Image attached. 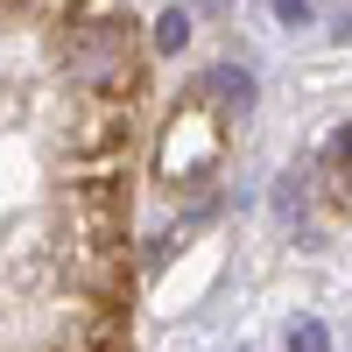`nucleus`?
<instances>
[{
	"mask_svg": "<svg viewBox=\"0 0 352 352\" xmlns=\"http://www.w3.org/2000/svg\"><path fill=\"white\" fill-rule=\"evenodd\" d=\"M317 176L331 184V197H338V204H352V127H338V134L324 141V155H317Z\"/></svg>",
	"mask_w": 352,
	"mask_h": 352,
	"instance_id": "f257e3e1",
	"label": "nucleus"
},
{
	"mask_svg": "<svg viewBox=\"0 0 352 352\" xmlns=\"http://www.w3.org/2000/svg\"><path fill=\"white\" fill-rule=\"evenodd\" d=\"M184 43H190V14H184V8H162V14H155V50L176 56Z\"/></svg>",
	"mask_w": 352,
	"mask_h": 352,
	"instance_id": "7ed1b4c3",
	"label": "nucleus"
},
{
	"mask_svg": "<svg viewBox=\"0 0 352 352\" xmlns=\"http://www.w3.org/2000/svg\"><path fill=\"white\" fill-rule=\"evenodd\" d=\"M197 92H204V99H219V106H232V113H247V99H254V78H247V71H232V64H219L212 78L197 85Z\"/></svg>",
	"mask_w": 352,
	"mask_h": 352,
	"instance_id": "f03ea898",
	"label": "nucleus"
},
{
	"mask_svg": "<svg viewBox=\"0 0 352 352\" xmlns=\"http://www.w3.org/2000/svg\"><path fill=\"white\" fill-rule=\"evenodd\" d=\"M289 345H296V352H324V324H317V317H296Z\"/></svg>",
	"mask_w": 352,
	"mask_h": 352,
	"instance_id": "20e7f679",
	"label": "nucleus"
}]
</instances>
